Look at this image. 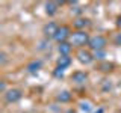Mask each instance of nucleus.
I'll list each match as a JSON object with an SVG mask.
<instances>
[{"label": "nucleus", "instance_id": "f257e3e1", "mask_svg": "<svg viewBox=\"0 0 121 113\" xmlns=\"http://www.w3.org/2000/svg\"><path fill=\"white\" fill-rule=\"evenodd\" d=\"M89 35L85 32V30H74L71 33V38H70V44L74 45V47H82V45H86L89 44Z\"/></svg>", "mask_w": 121, "mask_h": 113}, {"label": "nucleus", "instance_id": "f03ea898", "mask_svg": "<svg viewBox=\"0 0 121 113\" xmlns=\"http://www.w3.org/2000/svg\"><path fill=\"white\" fill-rule=\"evenodd\" d=\"M106 44H108V41H106V38L104 36H101V35H95V36H92L89 39V48L92 51H101V50H104V47H106Z\"/></svg>", "mask_w": 121, "mask_h": 113}, {"label": "nucleus", "instance_id": "7ed1b4c3", "mask_svg": "<svg viewBox=\"0 0 121 113\" xmlns=\"http://www.w3.org/2000/svg\"><path fill=\"white\" fill-rule=\"evenodd\" d=\"M71 29L68 27V26H59V30H58V33H56V36H55V41L58 44H62V42H68L70 41V38H71Z\"/></svg>", "mask_w": 121, "mask_h": 113}, {"label": "nucleus", "instance_id": "20e7f679", "mask_svg": "<svg viewBox=\"0 0 121 113\" xmlns=\"http://www.w3.org/2000/svg\"><path fill=\"white\" fill-rule=\"evenodd\" d=\"M58 30H59V26L56 24V23L50 21V23H47V24L43 27V33H44L45 38H48V39H55Z\"/></svg>", "mask_w": 121, "mask_h": 113}, {"label": "nucleus", "instance_id": "39448f33", "mask_svg": "<svg viewBox=\"0 0 121 113\" xmlns=\"http://www.w3.org/2000/svg\"><path fill=\"white\" fill-rule=\"evenodd\" d=\"M21 97H23V92L20 89H9V90H6V93H5V101L9 103V104H12V103L20 101Z\"/></svg>", "mask_w": 121, "mask_h": 113}, {"label": "nucleus", "instance_id": "423d86ee", "mask_svg": "<svg viewBox=\"0 0 121 113\" xmlns=\"http://www.w3.org/2000/svg\"><path fill=\"white\" fill-rule=\"evenodd\" d=\"M77 60L82 63V65H89L94 60V54L88 50H79L77 51Z\"/></svg>", "mask_w": 121, "mask_h": 113}, {"label": "nucleus", "instance_id": "0eeeda50", "mask_svg": "<svg viewBox=\"0 0 121 113\" xmlns=\"http://www.w3.org/2000/svg\"><path fill=\"white\" fill-rule=\"evenodd\" d=\"M71 80L74 83H77V85H83V83L88 80V74H86L85 71H74V73L71 74Z\"/></svg>", "mask_w": 121, "mask_h": 113}, {"label": "nucleus", "instance_id": "6e6552de", "mask_svg": "<svg viewBox=\"0 0 121 113\" xmlns=\"http://www.w3.org/2000/svg\"><path fill=\"white\" fill-rule=\"evenodd\" d=\"M59 5H62V3H59V2H47L45 3V14L47 15H55L58 12Z\"/></svg>", "mask_w": 121, "mask_h": 113}, {"label": "nucleus", "instance_id": "1a4fd4ad", "mask_svg": "<svg viewBox=\"0 0 121 113\" xmlns=\"http://www.w3.org/2000/svg\"><path fill=\"white\" fill-rule=\"evenodd\" d=\"M71 48H73V45H71L70 42H62V44L58 45V50L60 53V56H70Z\"/></svg>", "mask_w": 121, "mask_h": 113}, {"label": "nucleus", "instance_id": "9d476101", "mask_svg": "<svg viewBox=\"0 0 121 113\" xmlns=\"http://www.w3.org/2000/svg\"><path fill=\"white\" fill-rule=\"evenodd\" d=\"M89 24H91V23H89L88 18H77V20L73 23V26H74L77 30H83L85 27H88Z\"/></svg>", "mask_w": 121, "mask_h": 113}, {"label": "nucleus", "instance_id": "9b49d317", "mask_svg": "<svg viewBox=\"0 0 121 113\" xmlns=\"http://www.w3.org/2000/svg\"><path fill=\"white\" fill-rule=\"evenodd\" d=\"M56 63H58V66H59V68L65 69V68H68V66L71 65V57H70V56H60Z\"/></svg>", "mask_w": 121, "mask_h": 113}, {"label": "nucleus", "instance_id": "f8f14e48", "mask_svg": "<svg viewBox=\"0 0 121 113\" xmlns=\"http://www.w3.org/2000/svg\"><path fill=\"white\" fill-rule=\"evenodd\" d=\"M41 66H43L41 60H33V62H30L29 65H27V71H29V73H32V74H35V73H38V71L41 69Z\"/></svg>", "mask_w": 121, "mask_h": 113}, {"label": "nucleus", "instance_id": "ddd939ff", "mask_svg": "<svg viewBox=\"0 0 121 113\" xmlns=\"http://www.w3.org/2000/svg\"><path fill=\"white\" fill-rule=\"evenodd\" d=\"M56 100L60 101V103H68V101L71 100V93L68 92V90H62V92H59V95L56 97Z\"/></svg>", "mask_w": 121, "mask_h": 113}, {"label": "nucleus", "instance_id": "4468645a", "mask_svg": "<svg viewBox=\"0 0 121 113\" xmlns=\"http://www.w3.org/2000/svg\"><path fill=\"white\" fill-rule=\"evenodd\" d=\"M100 69L104 71V73H108V71H112L113 69V63H109V62H104L100 65Z\"/></svg>", "mask_w": 121, "mask_h": 113}, {"label": "nucleus", "instance_id": "2eb2a0df", "mask_svg": "<svg viewBox=\"0 0 121 113\" xmlns=\"http://www.w3.org/2000/svg\"><path fill=\"white\" fill-rule=\"evenodd\" d=\"M64 71L65 69H62V68H59V66H56V69L53 71V75H55V77H64Z\"/></svg>", "mask_w": 121, "mask_h": 113}, {"label": "nucleus", "instance_id": "dca6fc26", "mask_svg": "<svg viewBox=\"0 0 121 113\" xmlns=\"http://www.w3.org/2000/svg\"><path fill=\"white\" fill-rule=\"evenodd\" d=\"M103 56H104V51L103 50H101V51H94V59L101 60V59H103Z\"/></svg>", "mask_w": 121, "mask_h": 113}, {"label": "nucleus", "instance_id": "f3484780", "mask_svg": "<svg viewBox=\"0 0 121 113\" xmlns=\"http://www.w3.org/2000/svg\"><path fill=\"white\" fill-rule=\"evenodd\" d=\"M82 110L89 112V110H91V105H89V103H82Z\"/></svg>", "mask_w": 121, "mask_h": 113}, {"label": "nucleus", "instance_id": "a211bd4d", "mask_svg": "<svg viewBox=\"0 0 121 113\" xmlns=\"http://www.w3.org/2000/svg\"><path fill=\"white\" fill-rule=\"evenodd\" d=\"M113 42H115L117 45H121V33H118V35L115 36V39H113Z\"/></svg>", "mask_w": 121, "mask_h": 113}, {"label": "nucleus", "instance_id": "6ab92c4d", "mask_svg": "<svg viewBox=\"0 0 121 113\" xmlns=\"http://www.w3.org/2000/svg\"><path fill=\"white\" fill-rule=\"evenodd\" d=\"M0 90H2L3 93H6V83H5V81L0 83Z\"/></svg>", "mask_w": 121, "mask_h": 113}, {"label": "nucleus", "instance_id": "aec40b11", "mask_svg": "<svg viewBox=\"0 0 121 113\" xmlns=\"http://www.w3.org/2000/svg\"><path fill=\"white\" fill-rule=\"evenodd\" d=\"M95 113H104V110H103V109H101V107H100V109H98V110H97Z\"/></svg>", "mask_w": 121, "mask_h": 113}]
</instances>
